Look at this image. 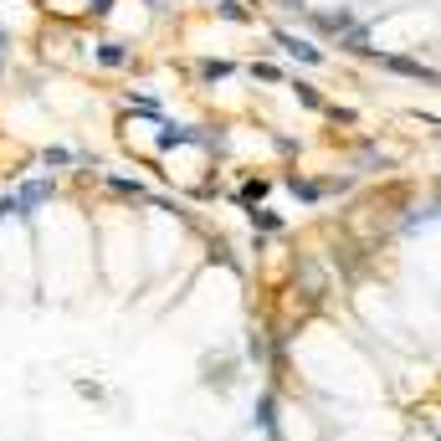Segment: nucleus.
I'll use <instances>...</instances> for the list:
<instances>
[{
  "label": "nucleus",
  "mask_w": 441,
  "mask_h": 441,
  "mask_svg": "<svg viewBox=\"0 0 441 441\" xmlns=\"http://www.w3.org/2000/svg\"><path fill=\"white\" fill-rule=\"evenodd\" d=\"M200 72H205V77H211V83H216V77H231V62H205Z\"/></svg>",
  "instance_id": "3"
},
{
  "label": "nucleus",
  "mask_w": 441,
  "mask_h": 441,
  "mask_svg": "<svg viewBox=\"0 0 441 441\" xmlns=\"http://www.w3.org/2000/svg\"><path fill=\"white\" fill-rule=\"evenodd\" d=\"M277 46L288 51V57H297V62H318L323 51L318 46H308V42H297V36H288V31H277Z\"/></svg>",
  "instance_id": "1"
},
{
  "label": "nucleus",
  "mask_w": 441,
  "mask_h": 441,
  "mask_svg": "<svg viewBox=\"0 0 441 441\" xmlns=\"http://www.w3.org/2000/svg\"><path fill=\"white\" fill-rule=\"evenodd\" d=\"M98 62H103V67H123L128 51H123L119 42H103V46H98Z\"/></svg>",
  "instance_id": "2"
},
{
  "label": "nucleus",
  "mask_w": 441,
  "mask_h": 441,
  "mask_svg": "<svg viewBox=\"0 0 441 441\" xmlns=\"http://www.w3.org/2000/svg\"><path fill=\"white\" fill-rule=\"evenodd\" d=\"M113 6V0H93V10H98V16H103V10H108Z\"/></svg>",
  "instance_id": "4"
}]
</instances>
